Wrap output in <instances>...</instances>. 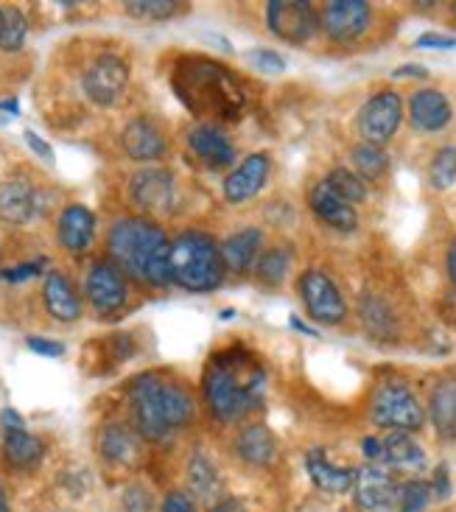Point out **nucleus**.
I'll return each mask as SVG.
<instances>
[{"label":"nucleus","instance_id":"nucleus-20","mask_svg":"<svg viewBox=\"0 0 456 512\" xmlns=\"http://www.w3.org/2000/svg\"><path fill=\"white\" fill-rule=\"evenodd\" d=\"M40 210V191L28 180H9L0 185V219L3 222L28 224Z\"/></svg>","mask_w":456,"mask_h":512},{"label":"nucleus","instance_id":"nucleus-35","mask_svg":"<svg viewBox=\"0 0 456 512\" xmlns=\"http://www.w3.org/2000/svg\"><path fill=\"white\" fill-rule=\"evenodd\" d=\"M28 34V23L20 9H3V26H0V51H20L23 42H26Z\"/></svg>","mask_w":456,"mask_h":512},{"label":"nucleus","instance_id":"nucleus-42","mask_svg":"<svg viewBox=\"0 0 456 512\" xmlns=\"http://www.w3.org/2000/svg\"><path fill=\"white\" fill-rule=\"evenodd\" d=\"M417 48H434V51H451L456 48V37H448V34H423V37H417L415 40Z\"/></svg>","mask_w":456,"mask_h":512},{"label":"nucleus","instance_id":"nucleus-23","mask_svg":"<svg viewBox=\"0 0 456 512\" xmlns=\"http://www.w3.org/2000/svg\"><path fill=\"white\" fill-rule=\"evenodd\" d=\"M263 252V230L261 227H247L241 233H233L222 244L224 266L233 275H247L255 269V263Z\"/></svg>","mask_w":456,"mask_h":512},{"label":"nucleus","instance_id":"nucleus-52","mask_svg":"<svg viewBox=\"0 0 456 512\" xmlns=\"http://www.w3.org/2000/svg\"><path fill=\"white\" fill-rule=\"evenodd\" d=\"M0 110L12 112V115H20V104H17V101H12V98H9V101H0Z\"/></svg>","mask_w":456,"mask_h":512},{"label":"nucleus","instance_id":"nucleus-50","mask_svg":"<svg viewBox=\"0 0 456 512\" xmlns=\"http://www.w3.org/2000/svg\"><path fill=\"white\" fill-rule=\"evenodd\" d=\"M445 269H448V277H451V283L456 286V238L451 241V247H448V255H445Z\"/></svg>","mask_w":456,"mask_h":512},{"label":"nucleus","instance_id":"nucleus-30","mask_svg":"<svg viewBox=\"0 0 456 512\" xmlns=\"http://www.w3.org/2000/svg\"><path fill=\"white\" fill-rule=\"evenodd\" d=\"M188 487H191V493H194L196 499L216 501V493H219V471H216V465L208 459V454H202V451H196L191 462H188Z\"/></svg>","mask_w":456,"mask_h":512},{"label":"nucleus","instance_id":"nucleus-6","mask_svg":"<svg viewBox=\"0 0 456 512\" xmlns=\"http://www.w3.org/2000/svg\"><path fill=\"white\" fill-rule=\"evenodd\" d=\"M297 291H300L308 317L319 325H342L347 319L345 294L333 283L331 275L319 269H308L297 280Z\"/></svg>","mask_w":456,"mask_h":512},{"label":"nucleus","instance_id":"nucleus-51","mask_svg":"<svg viewBox=\"0 0 456 512\" xmlns=\"http://www.w3.org/2000/svg\"><path fill=\"white\" fill-rule=\"evenodd\" d=\"M289 322H291V328H294V331L305 333V336H319V333L314 331V328H311V325H305L303 319L297 317V314H291V317H289Z\"/></svg>","mask_w":456,"mask_h":512},{"label":"nucleus","instance_id":"nucleus-19","mask_svg":"<svg viewBox=\"0 0 456 512\" xmlns=\"http://www.w3.org/2000/svg\"><path fill=\"white\" fill-rule=\"evenodd\" d=\"M98 451L110 465H121V468H135L143 457L140 434L126 423H107L98 437Z\"/></svg>","mask_w":456,"mask_h":512},{"label":"nucleus","instance_id":"nucleus-41","mask_svg":"<svg viewBox=\"0 0 456 512\" xmlns=\"http://www.w3.org/2000/svg\"><path fill=\"white\" fill-rule=\"evenodd\" d=\"M42 261H28L20 263V266H12V269H3V280L6 283H26L31 277H40Z\"/></svg>","mask_w":456,"mask_h":512},{"label":"nucleus","instance_id":"nucleus-22","mask_svg":"<svg viewBox=\"0 0 456 512\" xmlns=\"http://www.w3.org/2000/svg\"><path fill=\"white\" fill-rule=\"evenodd\" d=\"M56 238L59 244L68 252H84L93 238H96V216L93 210L84 208V205H68V208L59 213V222H56Z\"/></svg>","mask_w":456,"mask_h":512},{"label":"nucleus","instance_id":"nucleus-26","mask_svg":"<svg viewBox=\"0 0 456 512\" xmlns=\"http://www.w3.org/2000/svg\"><path fill=\"white\" fill-rule=\"evenodd\" d=\"M429 417L443 440H456V375L440 378L429 395Z\"/></svg>","mask_w":456,"mask_h":512},{"label":"nucleus","instance_id":"nucleus-37","mask_svg":"<svg viewBox=\"0 0 456 512\" xmlns=\"http://www.w3.org/2000/svg\"><path fill=\"white\" fill-rule=\"evenodd\" d=\"M431 482L409 479L398 487V512H423L431 501Z\"/></svg>","mask_w":456,"mask_h":512},{"label":"nucleus","instance_id":"nucleus-24","mask_svg":"<svg viewBox=\"0 0 456 512\" xmlns=\"http://www.w3.org/2000/svg\"><path fill=\"white\" fill-rule=\"evenodd\" d=\"M305 471L311 476V482L319 487V490H325V493H347V490H353L356 485V468H339V465H333L331 459L325 457V451L322 448H314V451H308L305 454Z\"/></svg>","mask_w":456,"mask_h":512},{"label":"nucleus","instance_id":"nucleus-36","mask_svg":"<svg viewBox=\"0 0 456 512\" xmlns=\"http://www.w3.org/2000/svg\"><path fill=\"white\" fill-rule=\"evenodd\" d=\"M126 14L140 17V20H168L174 14H180L185 9V3L177 0H129L124 3Z\"/></svg>","mask_w":456,"mask_h":512},{"label":"nucleus","instance_id":"nucleus-39","mask_svg":"<svg viewBox=\"0 0 456 512\" xmlns=\"http://www.w3.org/2000/svg\"><path fill=\"white\" fill-rule=\"evenodd\" d=\"M252 65L261 70V73H283L286 70V59L272 51V48H258V51H249Z\"/></svg>","mask_w":456,"mask_h":512},{"label":"nucleus","instance_id":"nucleus-9","mask_svg":"<svg viewBox=\"0 0 456 512\" xmlns=\"http://www.w3.org/2000/svg\"><path fill=\"white\" fill-rule=\"evenodd\" d=\"M403 121V98L395 90H381L364 101V107L359 110V135L364 143L373 146H384L395 138V132L401 129Z\"/></svg>","mask_w":456,"mask_h":512},{"label":"nucleus","instance_id":"nucleus-21","mask_svg":"<svg viewBox=\"0 0 456 512\" xmlns=\"http://www.w3.org/2000/svg\"><path fill=\"white\" fill-rule=\"evenodd\" d=\"M42 303H45L48 314L56 322L70 325V322L82 317V297L76 294L68 275H62V272H48L45 275V280H42Z\"/></svg>","mask_w":456,"mask_h":512},{"label":"nucleus","instance_id":"nucleus-17","mask_svg":"<svg viewBox=\"0 0 456 512\" xmlns=\"http://www.w3.org/2000/svg\"><path fill=\"white\" fill-rule=\"evenodd\" d=\"M308 205H311V210H314V216H317L319 222L328 224L333 230H339V233H353L359 227V213H356V208L336 194L325 180L317 182L311 188Z\"/></svg>","mask_w":456,"mask_h":512},{"label":"nucleus","instance_id":"nucleus-38","mask_svg":"<svg viewBox=\"0 0 456 512\" xmlns=\"http://www.w3.org/2000/svg\"><path fill=\"white\" fill-rule=\"evenodd\" d=\"M152 490L143 485H129L124 490V512H152Z\"/></svg>","mask_w":456,"mask_h":512},{"label":"nucleus","instance_id":"nucleus-12","mask_svg":"<svg viewBox=\"0 0 456 512\" xmlns=\"http://www.w3.org/2000/svg\"><path fill=\"white\" fill-rule=\"evenodd\" d=\"M129 196L140 210L149 213H171L177 205V180L166 168H140L129 180Z\"/></svg>","mask_w":456,"mask_h":512},{"label":"nucleus","instance_id":"nucleus-3","mask_svg":"<svg viewBox=\"0 0 456 512\" xmlns=\"http://www.w3.org/2000/svg\"><path fill=\"white\" fill-rule=\"evenodd\" d=\"M107 247L112 255L110 261L124 275L135 277L152 289L171 286V241L160 224L140 216H126L112 224Z\"/></svg>","mask_w":456,"mask_h":512},{"label":"nucleus","instance_id":"nucleus-8","mask_svg":"<svg viewBox=\"0 0 456 512\" xmlns=\"http://www.w3.org/2000/svg\"><path fill=\"white\" fill-rule=\"evenodd\" d=\"M129 84V62L118 54H101L84 70L82 90L96 107H115Z\"/></svg>","mask_w":456,"mask_h":512},{"label":"nucleus","instance_id":"nucleus-32","mask_svg":"<svg viewBox=\"0 0 456 512\" xmlns=\"http://www.w3.org/2000/svg\"><path fill=\"white\" fill-rule=\"evenodd\" d=\"M325 182H328L333 191L342 196L345 202H350L353 208H356L359 202H364V199H367V182L361 180L353 168H345V166L331 168V171L325 174Z\"/></svg>","mask_w":456,"mask_h":512},{"label":"nucleus","instance_id":"nucleus-11","mask_svg":"<svg viewBox=\"0 0 456 512\" xmlns=\"http://www.w3.org/2000/svg\"><path fill=\"white\" fill-rule=\"evenodd\" d=\"M84 294L101 317L118 314L129 300L126 275L112 261H96L87 272V280H84Z\"/></svg>","mask_w":456,"mask_h":512},{"label":"nucleus","instance_id":"nucleus-48","mask_svg":"<svg viewBox=\"0 0 456 512\" xmlns=\"http://www.w3.org/2000/svg\"><path fill=\"white\" fill-rule=\"evenodd\" d=\"M0 426H3V431L26 429V420H23V415H20L14 406H6V409L0 412Z\"/></svg>","mask_w":456,"mask_h":512},{"label":"nucleus","instance_id":"nucleus-43","mask_svg":"<svg viewBox=\"0 0 456 512\" xmlns=\"http://www.w3.org/2000/svg\"><path fill=\"white\" fill-rule=\"evenodd\" d=\"M160 512H196L191 496H185L180 490H171L166 499H163V510Z\"/></svg>","mask_w":456,"mask_h":512},{"label":"nucleus","instance_id":"nucleus-14","mask_svg":"<svg viewBox=\"0 0 456 512\" xmlns=\"http://www.w3.org/2000/svg\"><path fill=\"white\" fill-rule=\"evenodd\" d=\"M398 482L392 479V473L384 465H364L356 473V504L364 512H389L398 507Z\"/></svg>","mask_w":456,"mask_h":512},{"label":"nucleus","instance_id":"nucleus-49","mask_svg":"<svg viewBox=\"0 0 456 512\" xmlns=\"http://www.w3.org/2000/svg\"><path fill=\"white\" fill-rule=\"evenodd\" d=\"M210 512H247V507H244V501L238 499H222L210 507Z\"/></svg>","mask_w":456,"mask_h":512},{"label":"nucleus","instance_id":"nucleus-34","mask_svg":"<svg viewBox=\"0 0 456 512\" xmlns=\"http://www.w3.org/2000/svg\"><path fill=\"white\" fill-rule=\"evenodd\" d=\"M429 182L434 191H448L456 182V146H440L429 163Z\"/></svg>","mask_w":456,"mask_h":512},{"label":"nucleus","instance_id":"nucleus-28","mask_svg":"<svg viewBox=\"0 0 456 512\" xmlns=\"http://www.w3.org/2000/svg\"><path fill=\"white\" fill-rule=\"evenodd\" d=\"M3 457L12 468L28 471V468H37L45 457V443H42L37 434H31L26 429L6 431L3 434Z\"/></svg>","mask_w":456,"mask_h":512},{"label":"nucleus","instance_id":"nucleus-33","mask_svg":"<svg viewBox=\"0 0 456 512\" xmlns=\"http://www.w3.org/2000/svg\"><path fill=\"white\" fill-rule=\"evenodd\" d=\"M291 255L280 247H272V250H263L258 263H255V275H258V283L263 286H280L286 275H289Z\"/></svg>","mask_w":456,"mask_h":512},{"label":"nucleus","instance_id":"nucleus-27","mask_svg":"<svg viewBox=\"0 0 456 512\" xmlns=\"http://www.w3.org/2000/svg\"><path fill=\"white\" fill-rule=\"evenodd\" d=\"M384 465L395 471H423L426 468V451L417 445L409 431H392L384 437Z\"/></svg>","mask_w":456,"mask_h":512},{"label":"nucleus","instance_id":"nucleus-53","mask_svg":"<svg viewBox=\"0 0 456 512\" xmlns=\"http://www.w3.org/2000/svg\"><path fill=\"white\" fill-rule=\"evenodd\" d=\"M0 512H12V504H9V493L0 487Z\"/></svg>","mask_w":456,"mask_h":512},{"label":"nucleus","instance_id":"nucleus-16","mask_svg":"<svg viewBox=\"0 0 456 512\" xmlns=\"http://www.w3.org/2000/svg\"><path fill=\"white\" fill-rule=\"evenodd\" d=\"M188 149L196 154L199 163H205L210 171H224L235 166L233 140L224 135L219 126L199 124L188 132Z\"/></svg>","mask_w":456,"mask_h":512},{"label":"nucleus","instance_id":"nucleus-25","mask_svg":"<svg viewBox=\"0 0 456 512\" xmlns=\"http://www.w3.org/2000/svg\"><path fill=\"white\" fill-rule=\"evenodd\" d=\"M235 454L244 459L247 465L269 468V465H275L277 462L280 445H277V437L272 434V429L255 423V426H247V429L238 434V440H235Z\"/></svg>","mask_w":456,"mask_h":512},{"label":"nucleus","instance_id":"nucleus-10","mask_svg":"<svg viewBox=\"0 0 456 512\" xmlns=\"http://www.w3.org/2000/svg\"><path fill=\"white\" fill-rule=\"evenodd\" d=\"M373 23V6L364 0H331L319 9V26L325 37L339 45H350L367 34Z\"/></svg>","mask_w":456,"mask_h":512},{"label":"nucleus","instance_id":"nucleus-54","mask_svg":"<svg viewBox=\"0 0 456 512\" xmlns=\"http://www.w3.org/2000/svg\"><path fill=\"white\" fill-rule=\"evenodd\" d=\"M451 14H454V20H456V3H454V6H451Z\"/></svg>","mask_w":456,"mask_h":512},{"label":"nucleus","instance_id":"nucleus-4","mask_svg":"<svg viewBox=\"0 0 456 512\" xmlns=\"http://www.w3.org/2000/svg\"><path fill=\"white\" fill-rule=\"evenodd\" d=\"M227 266H224L222 247L216 238L202 230H185L171 241V283L180 289L208 294L224 283Z\"/></svg>","mask_w":456,"mask_h":512},{"label":"nucleus","instance_id":"nucleus-1","mask_svg":"<svg viewBox=\"0 0 456 512\" xmlns=\"http://www.w3.org/2000/svg\"><path fill=\"white\" fill-rule=\"evenodd\" d=\"M266 373L263 364L244 347H230L216 353L205 367L202 392L213 417L235 423L247 417L263 398Z\"/></svg>","mask_w":456,"mask_h":512},{"label":"nucleus","instance_id":"nucleus-15","mask_svg":"<svg viewBox=\"0 0 456 512\" xmlns=\"http://www.w3.org/2000/svg\"><path fill=\"white\" fill-rule=\"evenodd\" d=\"M409 121L417 132L434 135V132H443L445 126L454 121V107L443 90L423 87L409 98Z\"/></svg>","mask_w":456,"mask_h":512},{"label":"nucleus","instance_id":"nucleus-44","mask_svg":"<svg viewBox=\"0 0 456 512\" xmlns=\"http://www.w3.org/2000/svg\"><path fill=\"white\" fill-rule=\"evenodd\" d=\"M23 138H26L28 149L37 154L40 160H45V163H54V149H51V146H48V143H45L34 129H26V132H23Z\"/></svg>","mask_w":456,"mask_h":512},{"label":"nucleus","instance_id":"nucleus-56","mask_svg":"<svg viewBox=\"0 0 456 512\" xmlns=\"http://www.w3.org/2000/svg\"><path fill=\"white\" fill-rule=\"evenodd\" d=\"M0 280H3V269H0Z\"/></svg>","mask_w":456,"mask_h":512},{"label":"nucleus","instance_id":"nucleus-2","mask_svg":"<svg viewBox=\"0 0 456 512\" xmlns=\"http://www.w3.org/2000/svg\"><path fill=\"white\" fill-rule=\"evenodd\" d=\"M126 398L135 431L152 443H166L174 431L191 426L196 417V401L188 387L160 373L138 375L126 389Z\"/></svg>","mask_w":456,"mask_h":512},{"label":"nucleus","instance_id":"nucleus-45","mask_svg":"<svg viewBox=\"0 0 456 512\" xmlns=\"http://www.w3.org/2000/svg\"><path fill=\"white\" fill-rule=\"evenodd\" d=\"M361 451H364V457L370 459L373 465H384V440L381 437H364Z\"/></svg>","mask_w":456,"mask_h":512},{"label":"nucleus","instance_id":"nucleus-47","mask_svg":"<svg viewBox=\"0 0 456 512\" xmlns=\"http://www.w3.org/2000/svg\"><path fill=\"white\" fill-rule=\"evenodd\" d=\"M392 79H429V68L409 62V65H401V68L392 70Z\"/></svg>","mask_w":456,"mask_h":512},{"label":"nucleus","instance_id":"nucleus-18","mask_svg":"<svg viewBox=\"0 0 456 512\" xmlns=\"http://www.w3.org/2000/svg\"><path fill=\"white\" fill-rule=\"evenodd\" d=\"M124 152L135 160V163H154L168 152V140L163 129L149 121V118H135L124 126Z\"/></svg>","mask_w":456,"mask_h":512},{"label":"nucleus","instance_id":"nucleus-7","mask_svg":"<svg viewBox=\"0 0 456 512\" xmlns=\"http://www.w3.org/2000/svg\"><path fill=\"white\" fill-rule=\"evenodd\" d=\"M263 17L277 40L291 42V45H303L317 31H322L319 9H314V3H303V0H269Z\"/></svg>","mask_w":456,"mask_h":512},{"label":"nucleus","instance_id":"nucleus-55","mask_svg":"<svg viewBox=\"0 0 456 512\" xmlns=\"http://www.w3.org/2000/svg\"><path fill=\"white\" fill-rule=\"evenodd\" d=\"M0 26H3V9H0Z\"/></svg>","mask_w":456,"mask_h":512},{"label":"nucleus","instance_id":"nucleus-5","mask_svg":"<svg viewBox=\"0 0 456 512\" xmlns=\"http://www.w3.org/2000/svg\"><path fill=\"white\" fill-rule=\"evenodd\" d=\"M370 420L378 429L420 431L426 423V409L406 384L389 381L375 389L373 403H370Z\"/></svg>","mask_w":456,"mask_h":512},{"label":"nucleus","instance_id":"nucleus-31","mask_svg":"<svg viewBox=\"0 0 456 512\" xmlns=\"http://www.w3.org/2000/svg\"><path fill=\"white\" fill-rule=\"evenodd\" d=\"M350 163H353V171L359 174L361 180H378V177L387 174L389 154L384 152V146L359 143V146L350 152Z\"/></svg>","mask_w":456,"mask_h":512},{"label":"nucleus","instance_id":"nucleus-13","mask_svg":"<svg viewBox=\"0 0 456 512\" xmlns=\"http://www.w3.org/2000/svg\"><path fill=\"white\" fill-rule=\"evenodd\" d=\"M272 174V157L266 152H255L244 157L222 182V194L230 205H244L252 196L261 194V188Z\"/></svg>","mask_w":456,"mask_h":512},{"label":"nucleus","instance_id":"nucleus-46","mask_svg":"<svg viewBox=\"0 0 456 512\" xmlns=\"http://www.w3.org/2000/svg\"><path fill=\"white\" fill-rule=\"evenodd\" d=\"M431 493H434L437 499H448V496H451V479H448V468H445V465H440V468L434 471Z\"/></svg>","mask_w":456,"mask_h":512},{"label":"nucleus","instance_id":"nucleus-29","mask_svg":"<svg viewBox=\"0 0 456 512\" xmlns=\"http://www.w3.org/2000/svg\"><path fill=\"white\" fill-rule=\"evenodd\" d=\"M361 322L364 328L370 331V336L381 339V342H392L398 336V319L392 314V308L387 305V300L375 297V294H364L359 305Z\"/></svg>","mask_w":456,"mask_h":512},{"label":"nucleus","instance_id":"nucleus-40","mask_svg":"<svg viewBox=\"0 0 456 512\" xmlns=\"http://www.w3.org/2000/svg\"><path fill=\"white\" fill-rule=\"evenodd\" d=\"M26 345L31 353L45 356V359H62L65 356V345L56 342V339H45V336H28Z\"/></svg>","mask_w":456,"mask_h":512}]
</instances>
